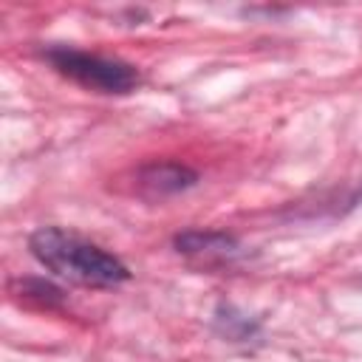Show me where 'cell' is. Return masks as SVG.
I'll return each instance as SVG.
<instances>
[{
  "mask_svg": "<svg viewBox=\"0 0 362 362\" xmlns=\"http://www.w3.org/2000/svg\"><path fill=\"white\" fill-rule=\"evenodd\" d=\"M28 249L40 266H45L57 277L79 283V286L107 288V286H119L130 277V269L116 255H110L107 249L85 240L76 232H65L59 226L37 229L28 240Z\"/></svg>",
  "mask_w": 362,
  "mask_h": 362,
  "instance_id": "6da1fadb",
  "label": "cell"
},
{
  "mask_svg": "<svg viewBox=\"0 0 362 362\" xmlns=\"http://www.w3.org/2000/svg\"><path fill=\"white\" fill-rule=\"evenodd\" d=\"M45 57L59 74L99 93H127L139 85V71L130 62L116 59V57L88 54V51L68 48V45H54L45 51Z\"/></svg>",
  "mask_w": 362,
  "mask_h": 362,
  "instance_id": "7a4b0ae2",
  "label": "cell"
},
{
  "mask_svg": "<svg viewBox=\"0 0 362 362\" xmlns=\"http://www.w3.org/2000/svg\"><path fill=\"white\" fill-rule=\"evenodd\" d=\"M136 181L147 198H167V195L189 189L198 181V173L178 161H153L139 170Z\"/></svg>",
  "mask_w": 362,
  "mask_h": 362,
  "instance_id": "3957f363",
  "label": "cell"
},
{
  "mask_svg": "<svg viewBox=\"0 0 362 362\" xmlns=\"http://www.w3.org/2000/svg\"><path fill=\"white\" fill-rule=\"evenodd\" d=\"M178 252L184 255H229L235 249V238L223 235V232H184L175 238Z\"/></svg>",
  "mask_w": 362,
  "mask_h": 362,
  "instance_id": "277c9868",
  "label": "cell"
}]
</instances>
